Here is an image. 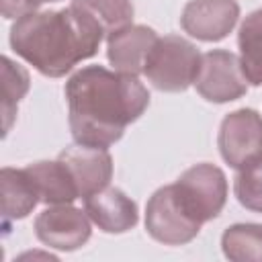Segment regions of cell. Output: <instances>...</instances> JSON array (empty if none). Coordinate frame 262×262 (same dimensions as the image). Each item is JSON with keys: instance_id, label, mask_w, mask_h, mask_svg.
Segmentation results:
<instances>
[{"instance_id": "cell-16", "label": "cell", "mask_w": 262, "mask_h": 262, "mask_svg": "<svg viewBox=\"0 0 262 262\" xmlns=\"http://www.w3.org/2000/svg\"><path fill=\"white\" fill-rule=\"evenodd\" d=\"M223 256L231 262H262V223H233L221 233Z\"/></svg>"}, {"instance_id": "cell-12", "label": "cell", "mask_w": 262, "mask_h": 262, "mask_svg": "<svg viewBox=\"0 0 262 262\" xmlns=\"http://www.w3.org/2000/svg\"><path fill=\"white\" fill-rule=\"evenodd\" d=\"M84 209L104 233H125L139 221L137 203L117 186H106L84 199Z\"/></svg>"}, {"instance_id": "cell-6", "label": "cell", "mask_w": 262, "mask_h": 262, "mask_svg": "<svg viewBox=\"0 0 262 262\" xmlns=\"http://www.w3.org/2000/svg\"><path fill=\"white\" fill-rule=\"evenodd\" d=\"M196 92L215 104H225L242 98L250 82L244 74L239 55L227 49H211L201 55V66L194 78Z\"/></svg>"}, {"instance_id": "cell-9", "label": "cell", "mask_w": 262, "mask_h": 262, "mask_svg": "<svg viewBox=\"0 0 262 262\" xmlns=\"http://www.w3.org/2000/svg\"><path fill=\"white\" fill-rule=\"evenodd\" d=\"M239 20L237 0H188L180 14V27L199 41L225 39Z\"/></svg>"}, {"instance_id": "cell-11", "label": "cell", "mask_w": 262, "mask_h": 262, "mask_svg": "<svg viewBox=\"0 0 262 262\" xmlns=\"http://www.w3.org/2000/svg\"><path fill=\"white\" fill-rule=\"evenodd\" d=\"M158 33L147 25H127L106 37V59L113 70L123 74H143L149 51L158 41Z\"/></svg>"}, {"instance_id": "cell-4", "label": "cell", "mask_w": 262, "mask_h": 262, "mask_svg": "<svg viewBox=\"0 0 262 262\" xmlns=\"http://www.w3.org/2000/svg\"><path fill=\"white\" fill-rule=\"evenodd\" d=\"M203 223H199L182 205L176 186H160L145 205V231L164 246H184L192 242Z\"/></svg>"}, {"instance_id": "cell-2", "label": "cell", "mask_w": 262, "mask_h": 262, "mask_svg": "<svg viewBox=\"0 0 262 262\" xmlns=\"http://www.w3.org/2000/svg\"><path fill=\"white\" fill-rule=\"evenodd\" d=\"M102 29L72 4L61 10H37L10 27V47L47 78H61L96 55Z\"/></svg>"}, {"instance_id": "cell-18", "label": "cell", "mask_w": 262, "mask_h": 262, "mask_svg": "<svg viewBox=\"0 0 262 262\" xmlns=\"http://www.w3.org/2000/svg\"><path fill=\"white\" fill-rule=\"evenodd\" d=\"M31 78L29 72L12 61L8 55L2 57V115H4V135H8L14 117H16V106L29 92Z\"/></svg>"}, {"instance_id": "cell-7", "label": "cell", "mask_w": 262, "mask_h": 262, "mask_svg": "<svg viewBox=\"0 0 262 262\" xmlns=\"http://www.w3.org/2000/svg\"><path fill=\"white\" fill-rule=\"evenodd\" d=\"M217 147L225 164L239 170L262 158V115L254 108H235L219 125Z\"/></svg>"}, {"instance_id": "cell-20", "label": "cell", "mask_w": 262, "mask_h": 262, "mask_svg": "<svg viewBox=\"0 0 262 262\" xmlns=\"http://www.w3.org/2000/svg\"><path fill=\"white\" fill-rule=\"evenodd\" d=\"M43 0H2V16L8 20H18L31 12H37Z\"/></svg>"}, {"instance_id": "cell-10", "label": "cell", "mask_w": 262, "mask_h": 262, "mask_svg": "<svg viewBox=\"0 0 262 262\" xmlns=\"http://www.w3.org/2000/svg\"><path fill=\"white\" fill-rule=\"evenodd\" d=\"M57 158L70 170L80 199H88L90 194L111 184L113 156L108 154V147L76 143L72 147H66Z\"/></svg>"}, {"instance_id": "cell-15", "label": "cell", "mask_w": 262, "mask_h": 262, "mask_svg": "<svg viewBox=\"0 0 262 262\" xmlns=\"http://www.w3.org/2000/svg\"><path fill=\"white\" fill-rule=\"evenodd\" d=\"M237 47L248 82L252 86H262V8L250 12L239 23Z\"/></svg>"}, {"instance_id": "cell-21", "label": "cell", "mask_w": 262, "mask_h": 262, "mask_svg": "<svg viewBox=\"0 0 262 262\" xmlns=\"http://www.w3.org/2000/svg\"><path fill=\"white\" fill-rule=\"evenodd\" d=\"M45 2H59V0H43V4H45Z\"/></svg>"}, {"instance_id": "cell-8", "label": "cell", "mask_w": 262, "mask_h": 262, "mask_svg": "<svg viewBox=\"0 0 262 262\" xmlns=\"http://www.w3.org/2000/svg\"><path fill=\"white\" fill-rule=\"evenodd\" d=\"M37 239L59 252L80 250L92 235V219L86 209H78L72 203L47 205L33 223Z\"/></svg>"}, {"instance_id": "cell-17", "label": "cell", "mask_w": 262, "mask_h": 262, "mask_svg": "<svg viewBox=\"0 0 262 262\" xmlns=\"http://www.w3.org/2000/svg\"><path fill=\"white\" fill-rule=\"evenodd\" d=\"M72 6L88 14L106 37L131 25L135 14L131 0H72Z\"/></svg>"}, {"instance_id": "cell-19", "label": "cell", "mask_w": 262, "mask_h": 262, "mask_svg": "<svg viewBox=\"0 0 262 262\" xmlns=\"http://www.w3.org/2000/svg\"><path fill=\"white\" fill-rule=\"evenodd\" d=\"M233 194L244 209L262 213V158L237 170L233 178Z\"/></svg>"}, {"instance_id": "cell-3", "label": "cell", "mask_w": 262, "mask_h": 262, "mask_svg": "<svg viewBox=\"0 0 262 262\" xmlns=\"http://www.w3.org/2000/svg\"><path fill=\"white\" fill-rule=\"evenodd\" d=\"M201 51L180 35H164L147 55L143 76L160 92H184L194 84Z\"/></svg>"}, {"instance_id": "cell-13", "label": "cell", "mask_w": 262, "mask_h": 262, "mask_svg": "<svg viewBox=\"0 0 262 262\" xmlns=\"http://www.w3.org/2000/svg\"><path fill=\"white\" fill-rule=\"evenodd\" d=\"M0 188H2V217L6 227L10 221L29 217L37 207V203H41L39 190L27 168L4 166L0 172Z\"/></svg>"}, {"instance_id": "cell-5", "label": "cell", "mask_w": 262, "mask_h": 262, "mask_svg": "<svg viewBox=\"0 0 262 262\" xmlns=\"http://www.w3.org/2000/svg\"><path fill=\"white\" fill-rule=\"evenodd\" d=\"M174 186L182 205L199 223L217 219L227 203L225 172L209 162H201L184 170Z\"/></svg>"}, {"instance_id": "cell-14", "label": "cell", "mask_w": 262, "mask_h": 262, "mask_svg": "<svg viewBox=\"0 0 262 262\" xmlns=\"http://www.w3.org/2000/svg\"><path fill=\"white\" fill-rule=\"evenodd\" d=\"M25 168L31 174V178L39 190L41 203L63 205V203H74L76 199H80L74 178L59 158L57 160H39Z\"/></svg>"}, {"instance_id": "cell-1", "label": "cell", "mask_w": 262, "mask_h": 262, "mask_svg": "<svg viewBox=\"0 0 262 262\" xmlns=\"http://www.w3.org/2000/svg\"><path fill=\"white\" fill-rule=\"evenodd\" d=\"M63 94L74 141L94 147L117 143L149 106V92L139 76L98 63L76 70L68 78Z\"/></svg>"}]
</instances>
